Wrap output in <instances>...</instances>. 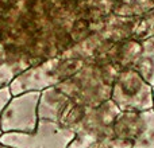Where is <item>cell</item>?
Here are the masks:
<instances>
[{
    "label": "cell",
    "mask_w": 154,
    "mask_h": 148,
    "mask_svg": "<svg viewBox=\"0 0 154 148\" xmlns=\"http://www.w3.org/2000/svg\"><path fill=\"white\" fill-rule=\"evenodd\" d=\"M11 97H12V96H11V92H10V86L0 89V114H2L3 108H4L5 104L10 101ZM2 135H3V132H2V128H0V136ZM0 146H2V144H0Z\"/></svg>",
    "instance_id": "15"
},
{
    "label": "cell",
    "mask_w": 154,
    "mask_h": 148,
    "mask_svg": "<svg viewBox=\"0 0 154 148\" xmlns=\"http://www.w3.org/2000/svg\"><path fill=\"white\" fill-rule=\"evenodd\" d=\"M84 65L82 61L66 54L37 64L19 74L11 82V96H18L27 92H42L49 87L57 86L77 73Z\"/></svg>",
    "instance_id": "4"
},
{
    "label": "cell",
    "mask_w": 154,
    "mask_h": 148,
    "mask_svg": "<svg viewBox=\"0 0 154 148\" xmlns=\"http://www.w3.org/2000/svg\"><path fill=\"white\" fill-rule=\"evenodd\" d=\"M31 66V58L24 49L12 45L0 46V89L10 86L19 74Z\"/></svg>",
    "instance_id": "9"
},
{
    "label": "cell",
    "mask_w": 154,
    "mask_h": 148,
    "mask_svg": "<svg viewBox=\"0 0 154 148\" xmlns=\"http://www.w3.org/2000/svg\"><path fill=\"white\" fill-rule=\"evenodd\" d=\"M134 37L139 40H143L149 37H154V10L141 18Z\"/></svg>",
    "instance_id": "14"
},
{
    "label": "cell",
    "mask_w": 154,
    "mask_h": 148,
    "mask_svg": "<svg viewBox=\"0 0 154 148\" xmlns=\"http://www.w3.org/2000/svg\"><path fill=\"white\" fill-rule=\"evenodd\" d=\"M153 101H154V87H153ZM153 109H154V104H153Z\"/></svg>",
    "instance_id": "17"
},
{
    "label": "cell",
    "mask_w": 154,
    "mask_h": 148,
    "mask_svg": "<svg viewBox=\"0 0 154 148\" xmlns=\"http://www.w3.org/2000/svg\"><path fill=\"white\" fill-rule=\"evenodd\" d=\"M41 92H27L12 96L0 114L3 133H32L38 127V104Z\"/></svg>",
    "instance_id": "8"
},
{
    "label": "cell",
    "mask_w": 154,
    "mask_h": 148,
    "mask_svg": "<svg viewBox=\"0 0 154 148\" xmlns=\"http://www.w3.org/2000/svg\"><path fill=\"white\" fill-rule=\"evenodd\" d=\"M152 10H154V0H118L112 13L141 19Z\"/></svg>",
    "instance_id": "13"
},
{
    "label": "cell",
    "mask_w": 154,
    "mask_h": 148,
    "mask_svg": "<svg viewBox=\"0 0 154 148\" xmlns=\"http://www.w3.org/2000/svg\"><path fill=\"white\" fill-rule=\"evenodd\" d=\"M139 20V18H126L111 13L96 31L64 54L80 59L84 64L100 62L115 45L135 35Z\"/></svg>",
    "instance_id": "3"
},
{
    "label": "cell",
    "mask_w": 154,
    "mask_h": 148,
    "mask_svg": "<svg viewBox=\"0 0 154 148\" xmlns=\"http://www.w3.org/2000/svg\"><path fill=\"white\" fill-rule=\"evenodd\" d=\"M114 148H154V109L120 112L114 124Z\"/></svg>",
    "instance_id": "5"
},
{
    "label": "cell",
    "mask_w": 154,
    "mask_h": 148,
    "mask_svg": "<svg viewBox=\"0 0 154 148\" xmlns=\"http://www.w3.org/2000/svg\"><path fill=\"white\" fill-rule=\"evenodd\" d=\"M0 148H11V147H5V146H0Z\"/></svg>",
    "instance_id": "18"
},
{
    "label": "cell",
    "mask_w": 154,
    "mask_h": 148,
    "mask_svg": "<svg viewBox=\"0 0 154 148\" xmlns=\"http://www.w3.org/2000/svg\"><path fill=\"white\" fill-rule=\"evenodd\" d=\"M70 100L68 96L57 86L49 87L41 92L38 104V117L39 120L60 123V119L69 106Z\"/></svg>",
    "instance_id": "10"
},
{
    "label": "cell",
    "mask_w": 154,
    "mask_h": 148,
    "mask_svg": "<svg viewBox=\"0 0 154 148\" xmlns=\"http://www.w3.org/2000/svg\"><path fill=\"white\" fill-rule=\"evenodd\" d=\"M141 47L142 40L137 39L135 37H131L115 45L100 62L111 65L118 72H120L123 69L133 66V64L141 53Z\"/></svg>",
    "instance_id": "11"
},
{
    "label": "cell",
    "mask_w": 154,
    "mask_h": 148,
    "mask_svg": "<svg viewBox=\"0 0 154 148\" xmlns=\"http://www.w3.org/2000/svg\"><path fill=\"white\" fill-rule=\"evenodd\" d=\"M118 70L108 64L89 62L66 81L57 85L72 102L82 106H99L111 100L112 85Z\"/></svg>",
    "instance_id": "2"
},
{
    "label": "cell",
    "mask_w": 154,
    "mask_h": 148,
    "mask_svg": "<svg viewBox=\"0 0 154 148\" xmlns=\"http://www.w3.org/2000/svg\"><path fill=\"white\" fill-rule=\"evenodd\" d=\"M111 101L120 112H143L153 109V86L133 67L118 73L112 85Z\"/></svg>",
    "instance_id": "6"
},
{
    "label": "cell",
    "mask_w": 154,
    "mask_h": 148,
    "mask_svg": "<svg viewBox=\"0 0 154 148\" xmlns=\"http://www.w3.org/2000/svg\"><path fill=\"white\" fill-rule=\"evenodd\" d=\"M119 108L111 100L99 106H82L70 101L60 119L62 127L75 133L68 148H92L114 138V124Z\"/></svg>",
    "instance_id": "1"
},
{
    "label": "cell",
    "mask_w": 154,
    "mask_h": 148,
    "mask_svg": "<svg viewBox=\"0 0 154 148\" xmlns=\"http://www.w3.org/2000/svg\"><path fill=\"white\" fill-rule=\"evenodd\" d=\"M131 67L154 87V37L142 40L141 53Z\"/></svg>",
    "instance_id": "12"
},
{
    "label": "cell",
    "mask_w": 154,
    "mask_h": 148,
    "mask_svg": "<svg viewBox=\"0 0 154 148\" xmlns=\"http://www.w3.org/2000/svg\"><path fill=\"white\" fill-rule=\"evenodd\" d=\"M73 139L75 133L60 123L39 120L32 133H3L0 144L11 148H68Z\"/></svg>",
    "instance_id": "7"
},
{
    "label": "cell",
    "mask_w": 154,
    "mask_h": 148,
    "mask_svg": "<svg viewBox=\"0 0 154 148\" xmlns=\"http://www.w3.org/2000/svg\"><path fill=\"white\" fill-rule=\"evenodd\" d=\"M14 1L15 0H0V18H3L8 12V10L12 7Z\"/></svg>",
    "instance_id": "16"
}]
</instances>
